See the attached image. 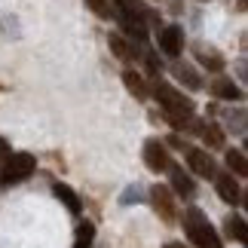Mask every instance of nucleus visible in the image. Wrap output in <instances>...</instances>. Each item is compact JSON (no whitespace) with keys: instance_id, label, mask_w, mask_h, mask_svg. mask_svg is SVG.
<instances>
[{"instance_id":"26","label":"nucleus","mask_w":248,"mask_h":248,"mask_svg":"<svg viewBox=\"0 0 248 248\" xmlns=\"http://www.w3.org/2000/svg\"><path fill=\"white\" fill-rule=\"evenodd\" d=\"M230 6H236L233 13H245V0H230Z\"/></svg>"},{"instance_id":"18","label":"nucleus","mask_w":248,"mask_h":248,"mask_svg":"<svg viewBox=\"0 0 248 248\" xmlns=\"http://www.w3.org/2000/svg\"><path fill=\"white\" fill-rule=\"evenodd\" d=\"M52 193H55V199H59L62 205H68V212H71V215H80V212H83L80 196L74 193L68 184H62V181H59V184H52Z\"/></svg>"},{"instance_id":"14","label":"nucleus","mask_w":248,"mask_h":248,"mask_svg":"<svg viewBox=\"0 0 248 248\" xmlns=\"http://www.w3.org/2000/svg\"><path fill=\"white\" fill-rule=\"evenodd\" d=\"M208 92H212L217 101H242V89L230 77H217L215 83H208Z\"/></svg>"},{"instance_id":"9","label":"nucleus","mask_w":248,"mask_h":248,"mask_svg":"<svg viewBox=\"0 0 248 248\" xmlns=\"http://www.w3.org/2000/svg\"><path fill=\"white\" fill-rule=\"evenodd\" d=\"M159 52H163L166 59H178V55L184 52V31H181L178 25L159 28Z\"/></svg>"},{"instance_id":"16","label":"nucleus","mask_w":248,"mask_h":248,"mask_svg":"<svg viewBox=\"0 0 248 248\" xmlns=\"http://www.w3.org/2000/svg\"><path fill=\"white\" fill-rule=\"evenodd\" d=\"M199 138H202L212 150H221V147L227 144V132L221 129V123H215V120H205V123H202V132H199Z\"/></svg>"},{"instance_id":"27","label":"nucleus","mask_w":248,"mask_h":248,"mask_svg":"<svg viewBox=\"0 0 248 248\" xmlns=\"http://www.w3.org/2000/svg\"><path fill=\"white\" fill-rule=\"evenodd\" d=\"M163 248H187V245H184V242H166Z\"/></svg>"},{"instance_id":"28","label":"nucleus","mask_w":248,"mask_h":248,"mask_svg":"<svg viewBox=\"0 0 248 248\" xmlns=\"http://www.w3.org/2000/svg\"><path fill=\"white\" fill-rule=\"evenodd\" d=\"M202 3H208V0H202Z\"/></svg>"},{"instance_id":"12","label":"nucleus","mask_w":248,"mask_h":248,"mask_svg":"<svg viewBox=\"0 0 248 248\" xmlns=\"http://www.w3.org/2000/svg\"><path fill=\"white\" fill-rule=\"evenodd\" d=\"M171 77H175L178 83H184L190 92H199L205 86L202 77H199V71L193 68V64H187V62H175V64H171Z\"/></svg>"},{"instance_id":"19","label":"nucleus","mask_w":248,"mask_h":248,"mask_svg":"<svg viewBox=\"0 0 248 248\" xmlns=\"http://www.w3.org/2000/svg\"><path fill=\"white\" fill-rule=\"evenodd\" d=\"M224 163H227V169H230V175H236V178H245V175H248V159H245V150H239V147L227 150V154H224Z\"/></svg>"},{"instance_id":"13","label":"nucleus","mask_w":248,"mask_h":248,"mask_svg":"<svg viewBox=\"0 0 248 248\" xmlns=\"http://www.w3.org/2000/svg\"><path fill=\"white\" fill-rule=\"evenodd\" d=\"M193 55L199 59V64H202L205 71H212V74H221L227 68V62L221 59V52L212 49V46H205V43H196L193 46Z\"/></svg>"},{"instance_id":"24","label":"nucleus","mask_w":248,"mask_h":248,"mask_svg":"<svg viewBox=\"0 0 248 248\" xmlns=\"http://www.w3.org/2000/svg\"><path fill=\"white\" fill-rule=\"evenodd\" d=\"M166 141H169V144H166V147H178V150H187V141H184V138H181V135H169Z\"/></svg>"},{"instance_id":"17","label":"nucleus","mask_w":248,"mask_h":248,"mask_svg":"<svg viewBox=\"0 0 248 248\" xmlns=\"http://www.w3.org/2000/svg\"><path fill=\"white\" fill-rule=\"evenodd\" d=\"M224 236H227V239H233V242H239V245H245V242H248L245 217H242V215H227V221H224Z\"/></svg>"},{"instance_id":"20","label":"nucleus","mask_w":248,"mask_h":248,"mask_svg":"<svg viewBox=\"0 0 248 248\" xmlns=\"http://www.w3.org/2000/svg\"><path fill=\"white\" fill-rule=\"evenodd\" d=\"M224 123H227V129H230L233 135H245V110L242 108H236V113L230 110L224 117Z\"/></svg>"},{"instance_id":"2","label":"nucleus","mask_w":248,"mask_h":248,"mask_svg":"<svg viewBox=\"0 0 248 248\" xmlns=\"http://www.w3.org/2000/svg\"><path fill=\"white\" fill-rule=\"evenodd\" d=\"M184 233L196 248H224L221 236H217V230L212 227V221H208L202 215V208H196V205H190L184 212Z\"/></svg>"},{"instance_id":"5","label":"nucleus","mask_w":248,"mask_h":248,"mask_svg":"<svg viewBox=\"0 0 248 248\" xmlns=\"http://www.w3.org/2000/svg\"><path fill=\"white\" fill-rule=\"evenodd\" d=\"M144 166H147L150 171H156V175L171 166L169 147H166L159 138H147V141H144Z\"/></svg>"},{"instance_id":"6","label":"nucleus","mask_w":248,"mask_h":248,"mask_svg":"<svg viewBox=\"0 0 248 248\" xmlns=\"http://www.w3.org/2000/svg\"><path fill=\"white\" fill-rule=\"evenodd\" d=\"M108 43H110V52L117 55L123 64H138L141 62V43L129 40L126 34H110Z\"/></svg>"},{"instance_id":"3","label":"nucleus","mask_w":248,"mask_h":248,"mask_svg":"<svg viewBox=\"0 0 248 248\" xmlns=\"http://www.w3.org/2000/svg\"><path fill=\"white\" fill-rule=\"evenodd\" d=\"M34 169H37V159L31 154H9L3 159V169H0V187L22 184L34 175Z\"/></svg>"},{"instance_id":"22","label":"nucleus","mask_w":248,"mask_h":248,"mask_svg":"<svg viewBox=\"0 0 248 248\" xmlns=\"http://www.w3.org/2000/svg\"><path fill=\"white\" fill-rule=\"evenodd\" d=\"M86 6H89L98 18H113V3L110 0H86Z\"/></svg>"},{"instance_id":"7","label":"nucleus","mask_w":248,"mask_h":248,"mask_svg":"<svg viewBox=\"0 0 248 248\" xmlns=\"http://www.w3.org/2000/svg\"><path fill=\"white\" fill-rule=\"evenodd\" d=\"M184 154H187V166H190L193 175H199V178H215L217 175V163L208 156V150H202V147H187Z\"/></svg>"},{"instance_id":"25","label":"nucleus","mask_w":248,"mask_h":248,"mask_svg":"<svg viewBox=\"0 0 248 248\" xmlns=\"http://www.w3.org/2000/svg\"><path fill=\"white\" fill-rule=\"evenodd\" d=\"M9 154H13V150H9V144H6L3 138H0V163H3V159H6Z\"/></svg>"},{"instance_id":"1","label":"nucleus","mask_w":248,"mask_h":248,"mask_svg":"<svg viewBox=\"0 0 248 248\" xmlns=\"http://www.w3.org/2000/svg\"><path fill=\"white\" fill-rule=\"evenodd\" d=\"M147 89H150V95L159 101L163 117H166L175 129H184L187 120L196 113L193 98H190V95H184V89H178L175 83H169V80H163V77H154V80H147Z\"/></svg>"},{"instance_id":"15","label":"nucleus","mask_w":248,"mask_h":248,"mask_svg":"<svg viewBox=\"0 0 248 248\" xmlns=\"http://www.w3.org/2000/svg\"><path fill=\"white\" fill-rule=\"evenodd\" d=\"M123 83H126V89L135 95L138 101H147L150 98V89H147V77H144V74L126 68V71H123Z\"/></svg>"},{"instance_id":"4","label":"nucleus","mask_w":248,"mask_h":248,"mask_svg":"<svg viewBox=\"0 0 248 248\" xmlns=\"http://www.w3.org/2000/svg\"><path fill=\"white\" fill-rule=\"evenodd\" d=\"M150 205H154V212L163 217L166 224H175L178 221V205H175V193L166 187V184H154L150 187Z\"/></svg>"},{"instance_id":"10","label":"nucleus","mask_w":248,"mask_h":248,"mask_svg":"<svg viewBox=\"0 0 248 248\" xmlns=\"http://www.w3.org/2000/svg\"><path fill=\"white\" fill-rule=\"evenodd\" d=\"M117 9H123V13H129V16H135V18H141L147 28L154 25V28H159V13H154L144 0H110Z\"/></svg>"},{"instance_id":"8","label":"nucleus","mask_w":248,"mask_h":248,"mask_svg":"<svg viewBox=\"0 0 248 248\" xmlns=\"http://www.w3.org/2000/svg\"><path fill=\"white\" fill-rule=\"evenodd\" d=\"M212 181H215L217 196H221L227 205H239L242 202V187H239V181H236V175H230V171H217Z\"/></svg>"},{"instance_id":"21","label":"nucleus","mask_w":248,"mask_h":248,"mask_svg":"<svg viewBox=\"0 0 248 248\" xmlns=\"http://www.w3.org/2000/svg\"><path fill=\"white\" fill-rule=\"evenodd\" d=\"M92 239H95V227L89 221H83L77 227V239H74V248H92Z\"/></svg>"},{"instance_id":"11","label":"nucleus","mask_w":248,"mask_h":248,"mask_svg":"<svg viewBox=\"0 0 248 248\" xmlns=\"http://www.w3.org/2000/svg\"><path fill=\"white\" fill-rule=\"evenodd\" d=\"M166 171H169V190H171V193H178V196H187V199L196 193L193 175H190V171H184V169H181L178 163H171Z\"/></svg>"},{"instance_id":"23","label":"nucleus","mask_w":248,"mask_h":248,"mask_svg":"<svg viewBox=\"0 0 248 248\" xmlns=\"http://www.w3.org/2000/svg\"><path fill=\"white\" fill-rule=\"evenodd\" d=\"M141 199H144V193H141L138 187H129L126 193L120 196V202H123V205H132V202H141Z\"/></svg>"}]
</instances>
